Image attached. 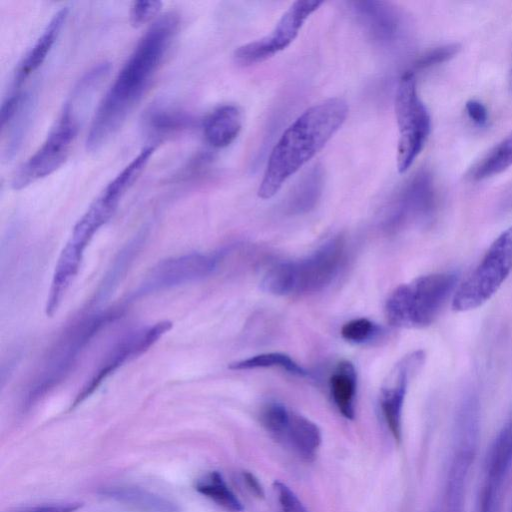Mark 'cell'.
<instances>
[{
	"label": "cell",
	"mask_w": 512,
	"mask_h": 512,
	"mask_svg": "<svg viewBox=\"0 0 512 512\" xmlns=\"http://www.w3.org/2000/svg\"><path fill=\"white\" fill-rule=\"evenodd\" d=\"M459 50L460 45L457 43L445 44L427 50L414 61L413 68L410 71L415 74V71L426 70L437 66L454 57Z\"/></svg>",
	"instance_id": "cell-32"
},
{
	"label": "cell",
	"mask_w": 512,
	"mask_h": 512,
	"mask_svg": "<svg viewBox=\"0 0 512 512\" xmlns=\"http://www.w3.org/2000/svg\"><path fill=\"white\" fill-rule=\"evenodd\" d=\"M318 0L295 1L266 36L238 47L235 61L243 66L263 62L287 48L297 37L309 16L321 5Z\"/></svg>",
	"instance_id": "cell-11"
},
{
	"label": "cell",
	"mask_w": 512,
	"mask_h": 512,
	"mask_svg": "<svg viewBox=\"0 0 512 512\" xmlns=\"http://www.w3.org/2000/svg\"><path fill=\"white\" fill-rule=\"evenodd\" d=\"M512 467V420L508 421L491 442L484 460L483 484L503 490Z\"/></svg>",
	"instance_id": "cell-18"
},
{
	"label": "cell",
	"mask_w": 512,
	"mask_h": 512,
	"mask_svg": "<svg viewBox=\"0 0 512 512\" xmlns=\"http://www.w3.org/2000/svg\"><path fill=\"white\" fill-rule=\"evenodd\" d=\"M226 250L210 253L192 252L159 262L144 277L135 297L183 285L211 275L224 258Z\"/></svg>",
	"instance_id": "cell-10"
},
{
	"label": "cell",
	"mask_w": 512,
	"mask_h": 512,
	"mask_svg": "<svg viewBox=\"0 0 512 512\" xmlns=\"http://www.w3.org/2000/svg\"><path fill=\"white\" fill-rule=\"evenodd\" d=\"M34 98L29 92H24L22 102L9 123L1 128L2 134L6 133L7 141L5 154L8 158L17 153L21 146L23 137L28 129L33 113Z\"/></svg>",
	"instance_id": "cell-27"
},
{
	"label": "cell",
	"mask_w": 512,
	"mask_h": 512,
	"mask_svg": "<svg viewBox=\"0 0 512 512\" xmlns=\"http://www.w3.org/2000/svg\"><path fill=\"white\" fill-rule=\"evenodd\" d=\"M172 327L170 321H161L135 330L123 337L104 357L90 380L77 394L71 408L86 400L94 391L124 363L136 358L154 345Z\"/></svg>",
	"instance_id": "cell-12"
},
{
	"label": "cell",
	"mask_w": 512,
	"mask_h": 512,
	"mask_svg": "<svg viewBox=\"0 0 512 512\" xmlns=\"http://www.w3.org/2000/svg\"><path fill=\"white\" fill-rule=\"evenodd\" d=\"M242 479L248 490L257 498H264V489L258 478L249 471L242 472Z\"/></svg>",
	"instance_id": "cell-37"
},
{
	"label": "cell",
	"mask_w": 512,
	"mask_h": 512,
	"mask_svg": "<svg viewBox=\"0 0 512 512\" xmlns=\"http://www.w3.org/2000/svg\"><path fill=\"white\" fill-rule=\"evenodd\" d=\"M281 368L290 374L305 377L309 373L289 355L281 352L261 353L229 365L232 370H249L257 368Z\"/></svg>",
	"instance_id": "cell-28"
},
{
	"label": "cell",
	"mask_w": 512,
	"mask_h": 512,
	"mask_svg": "<svg viewBox=\"0 0 512 512\" xmlns=\"http://www.w3.org/2000/svg\"><path fill=\"white\" fill-rule=\"evenodd\" d=\"M512 512V511H511Z\"/></svg>",
	"instance_id": "cell-40"
},
{
	"label": "cell",
	"mask_w": 512,
	"mask_h": 512,
	"mask_svg": "<svg viewBox=\"0 0 512 512\" xmlns=\"http://www.w3.org/2000/svg\"><path fill=\"white\" fill-rule=\"evenodd\" d=\"M350 5L357 22L374 44L392 48L404 38L406 20L393 4L372 0L351 2Z\"/></svg>",
	"instance_id": "cell-16"
},
{
	"label": "cell",
	"mask_w": 512,
	"mask_h": 512,
	"mask_svg": "<svg viewBox=\"0 0 512 512\" xmlns=\"http://www.w3.org/2000/svg\"><path fill=\"white\" fill-rule=\"evenodd\" d=\"M437 194L432 175L418 171L396 193L386 208L383 226L398 232L411 225L428 223L436 212Z\"/></svg>",
	"instance_id": "cell-9"
},
{
	"label": "cell",
	"mask_w": 512,
	"mask_h": 512,
	"mask_svg": "<svg viewBox=\"0 0 512 512\" xmlns=\"http://www.w3.org/2000/svg\"><path fill=\"white\" fill-rule=\"evenodd\" d=\"M121 315L120 309L88 315L73 323L56 341L49 351L31 383L24 400V407L29 409L47 393L61 383L73 369L86 346L99 331Z\"/></svg>",
	"instance_id": "cell-4"
},
{
	"label": "cell",
	"mask_w": 512,
	"mask_h": 512,
	"mask_svg": "<svg viewBox=\"0 0 512 512\" xmlns=\"http://www.w3.org/2000/svg\"><path fill=\"white\" fill-rule=\"evenodd\" d=\"M147 130L156 137L177 133L189 126L191 119L186 113L166 106L151 107L144 117Z\"/></svg>",
	"instance_id": "cell-26"
},
{
	"label": "cell",
	"mask_w": 512,
	"mask_h": 512,
	"mask_svg": "<svg viewBox=\"0 0 512 512\" xmlns=\"http://www.w3.org/2000/svg\"><path fill=\"white\" fill-rule=\"evenodd\" d=\"M195 489L227 512H242L244 509L239 498L218 471H210L200 477L195 483Z\"/></svg>",
	"instance_id": "cell-25"
},
{
	"label": "cell",
	"mask_w": 512,
	"mask_h": 512,
	"mask_svg": "<svg viewBox=\"0 0 512 512\" xmlns=\"http://www.w3.org/2000/svg\"><path fill=\"white\" fill-rule=\"evenodd\" d=\"M512 271V225L490 244L473 271L458 284L451 300L455 312L483 306L501 288Z\"/></svg>",
	"instance_id": "cell-7"
},
{
	"label": "cell",
	"mask_w": 512,
	"mask_h": 512,
	"mask_svg": "<svg viewBox=\"0 0 512 512\" xmlns=\"http://www.w3.org/2000/svg\"><path fill=\"white\" fill-rule=\"evenodd\" d=\"M278 441L292 448L304 461L311 462L317 456L322 435L313 421L290 411L289 419Z\"/></svg>",
	"instance_id": "cell-19"
},
{
	"label": "cell",
	"mask_w": 512,
	"mask_h": 512,
	"mask_svg": "<svg viewBox=\"0 0 512 512\" xmlns=\"http://www.w3.org/2000/svg\"><path fill=\"white\" fill-rule=\"evenodd\" d=\"M478 440L477 429H454V447L445 483L443 512H464L467 482Z\"/></svg>",
	"instance_id": "cell-15"
},
{
	"label": "cell",
	"mask_w": 512,
	"mask_h": 512,
	"mask_svg": "<svg viewBox=\"0 0 512 512\" xmlns=\"http://www.w3.org/2000/svg\"><path fill=\"white\" fill-rule=\"evenodd\" d=\"M273 489L282 512H307L301 500L286 484L275 481Z\"/></svg>",
	"instance_id": "cell-34"
},
{
	"label": "cell",
	"mask_w": 512,
	"mask_h": 512,
	"mask_svg": "<svg viewBox=\"0 0 512 512\" xmlns=\"http://www.w3.org/2000/svg\"><path fill=\"white\" fill-rule=\"evenodd\" d=\"M81 503L78 502H70V503H61V504H52V505H41L28 507L16 512H75L79 508H81Z\"/></svg>",
	"instance_id": "cell-36"
},
{
	"label": "cell",
	"mask_w": 512,
	"mask_h": 512,
	"mask_svg": "<svg viewBox=\"0 0 512 512\" xmlns=\"http://www.w3.org/2000/svg\"><path fill=\"white\" fill-rule=\"evenodd\" d=\"M332 400L338 411L346 418L355 416L357 373L354 365L347 360L337 364L329 378Z\"/></svg>",
	"instance_id": "cell-22"
},
{
	"label": "cell",
	"mask_w": 512,
	"mask_h": 512,
	"mask_svg": "<svg viewBox=\"0 0 512 512\" xmlns=\"http://www.w3.org/2000/svg\"><path fill=\"white\" fill-rule=\"evenodd\" d=\"M290 411L284 404L268 402L260 410V423L275 439L279 440L289 419Z\"/></svg>",
	"instance_id": "cell-30"
},
{
	"label": "cell",
	"mask_w": 512,
	"mask_h": 512,
	"mask_svg": "<svg viewBox=\"0 0 512 512\" xmlns=\"http://www.w3.org/2000/svg\"><path fill=\"white\" fill-rule=\"evenodd\" d=\"M504 206L506 207V209L512 210V189L504 200Z\"/></svg>",
	"instance_id": "cell-38"
},
{
	"label": "cell",
	"mask_w": 512,
	"mask_h": 512,
	"mask_svg": "<svg viewBox=\"0 0 512 512\" xmlns=\"http://www.w3.org/2000/svg\"><path fill=\"white\" fill-rule=\"evenodd\" d=\"M512 166V130L489 150L468 172L469 179L481 181Z\"/></svg>",
	"instance_id": "cell-24"
},
{
	"label": "cell",
	"mask_w": 512,
	"mask_h": 512,
	"mask_svg": "<svg viewBox=\"0 0 512 512\" xmlns=\"http://www.w3.org/2000/svg\"><path fill=\"white\" fill-rule=\"evenodd\" d=\"M68 16V8L58 10L48 22L34 45L19 63L13 80L14 89H20L24 81L46 60Z\"/></svg>",
	"instance_id": "cell-17"
},
{
	"label": "cell",
	"mask_w": 512,
	"mask_h": 512,
	"mask_svg": "<svg viewBox=\"0 0 512 512\" xmlns=\"http://www.w3.org/2000/svg\"><path fill=\"white\" fill-rule=\"evenodd\" d=\"M93 89L85 81L77 83L43 143L15 173L12 180L15 190L49 176L64 164L79 131L78 106Z\"/></svg>",
	"instance_id": "cell-5"
},
{
	"label": "cell",
	"mask_w": 512,
	"mask_h": 512,
	"mask_svg": "<svg viewBox=\"0 0 512 512\" xmlns=\"http://www.w3.org/2000/svg\"><path fill=\"white\" fill-rule=\"evenodd\" d=\"M455 271L434 272L418 276L396 287L384 306L387 322L398 328L421 329L439 316L458 286Z\"/></svg>",
	"instance_id": "cell-3"
},
{
	"label": "cell",
	"mask_w": 512,
	"mask_h": 512,
	"mask_svg": "<svg viewBox=\"0 0 512 512\" xmlns=\"http://www.w3.org/2000/svg\"><path fill=\"white\" fill-rule=\"evenodd\" d=\"M380 332V327L367 318H355L346 322L340 334L350 343L363 344L374 339Z\"/></svg>",
	"instance_id": "cell-31"
},
{
	"label": "cell",
	"mask_w": 512,
	"mask_h": 512,
	"mask_svg": "<svg viewBox=\"0 0 512 512\" xmlns=\"http://www.w3.org/2000/svg\"><path fill=\"white\" fill-rule=\"evenodd\" d=\"M508 90L510 92V94L512 95V66L509 70V74H508Z\"/></svg>",
	"instance_id": "cell-39"
},
{
	"label": "cell",
	"mask_w": 512,
	"mask_h": 512,
	"mask_svg": "<svg viewBox=\"0 0 512 512\" xmlns=\"http://www.w3.org/2000/svg\"><path fill=\"white\" fill-rule=\"evenodd\" d=\"M242 128L241 110L233 104L214 109L203 122V135L213 148L228 147L238 137Z\"/></svg>",
	"instance_id": "cell-20"
},
{
	"label": "cell",
	"mask_w": 512,
	"mask_h": 512,
	"mask_svg": "<svg viewBox=\"0 0 512 512\" xmlns=\"http://www.w3.org/2000/svg\"><path fill=\"white\" fill-rule=\"evenodd\" d=\"M119 203L120 199L115 194L101 191L73 227L55 266L45 306L47 316L52 317L57 311L79 271L86 247L96 232L114 215Z\"/></svg>",
	"instance_id": "cell-6"
},
{
	"label": "cell",
	"mask_w": 512,
	"mask_h": 512,
	"mask_svg": "<svg viewBox=\"0 0 512 512\" xmlns=\"http://www.w3.org/2000/svg\"><path fill=\"white\" fill-rule=\"evenodd\" d=\"M261 287L264 291L276 296L293 294L292 261H281L270 267L263 276Z\"/></svg>",
	"instance_id": "cell-29"
},
{
	"label": "cell",
	"mask_w": 512,
	"mask_h": 512,
	"mask_svg": "<svg viewBox=\"0 0 512 512\" xmlns=\"http://www.w3.org/2000/svg\"><path fill=\"white\" fill-rule=\"evenodd\" d=\"M425 352L415 350L403 356L382 383L379 405L384 421L395 441L402 438V412L408 386L425 361Z\"/></svg>",
	"instance_id": "cell-13"
},
{
	"label": "cell",
	"mask_w": 512,
	"mask_h": 512,
	"mask_svg": "<svg viewBox=\"0 0 512 512\" xmlns=\"http://www.w3.org/2000/svg\"><path fill=\"white\" fill-rule=\"evenodd\" d=\"M395 115L399 131L397 169L404 173L423 150L431 131L430 114L418 94L416 77L411 71L399 79Z\"/></svg>",
	"instance_id": "cell-8"
},
{
	"label": "cell",
	"mask_w": 512,
	"mask_h": 512,
	"mask_svg": "<svg viewBox=\"0 0 512 512\" xmlns=\"http://www.w3.org/2000/svg\"><path fill=\"white\" fill-rule=\"evenodd\" d=\"M162 2L152 1H135L130 9V22L134 27L142 26L153 20L162 8Z\"/></svg>",
	"instance_id": "cell-33"
},
{
	"label": "cell",
	"mask_w": 512,
	"mask_h": 512,
	"mask_svg": "<svg viewBox=\"0 0 512 512\" xmlns=\"http://www.w3.org/2000/svg\"><path fill=\"white\" fill-rule=\"evenodd\" d=\"M101 494L144 512H180L173 501L139 487L112 486L103 489Z\"/></svg>",
	"instance_id": "cell-23"
},
{
	"label": "cell",
	"mask_w": 512,
	"mask_h": 512,
	"mask_svg": "<svg viewBox=\"0 0 512 512\" xmlns=\"http://www.w3.org/2000/svg\"><path fill=\"white\" fill-rule=\"evenodd\" d=\"M178 26V15L169 12L142 35L94 113L86 138L88 151L100 150L122 126L150 85Z\"/></svg>",
	"instance_id": "cell-1"
},
{
	"label": "cell",
	"mask_w": 512,
	"mask_h": 512,
	"mask_svg": "<svg viewBox=\"0 0 512 512\" xmlns=\"http://www.w3.org/2000/svg\"><path fill=\"white\" fill-rule=\"evenodd\" d=\"M466 113L469 119L478 126H485L488 122V110L484 104L478 100L471 99L466 102Z\"/></svg>",
	"instance_id": "cell-35"
},
{
	"label": "cell",
	"mask_w": 512,
	"mask_h": 512,
	"mask_svg": "<svg viewBox=\"0 0 512 512\" xmlns=\"http://www.w3.org/2000/svg\"><path fill=\"white\" fill-rule=\"evenodd\" d=\"M344 251V238L335 236L305 258L292 261L294 293L309 294L327 287L340 269Z\"/></svg>",
	"instance_id": "cell-14"
},
{
	"label": "cell",
	"mask_w": 512,
	"mask_h": 512,
	"mask_svg": "<svg viewBox=\"0 0 512 512\" xmlns=\"http://www.w3.org/2000/svg\"><path fill=\"white\" fill-rule=\"evenodd\" d=\"M348 105L329 98L305 110L274 145L258 188L262 199L272 198L282 185L332 138L345 122Z\"/></svg>",
	"instance_id": "cell-2"
},
{
	"label": "cell",
	"mask_w": 512,
	"mask_h": 512,
	"mask_svg": "<svg viewBox=\"0 0 512 512\" xmlns=\"http://www.w3.org/2000/svg\"><path fill=\"white\" fill-rule=\"evenodd\" d=\"M324 188V171L316 165L293 187L284 202V211L289 215L310 212L317 205Z\"/></svg>",
	"instance_id": "cell-21"
}]
</instances>
